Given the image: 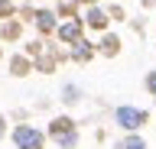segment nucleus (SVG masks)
<instances>
[{
    "mask_svg": "<svg viewBox=\"0 0 156 149\" xmlns=\"http://www.w3.org/2000/svg\"><path fill=\"white\" fill-rule=\"evenodd\" d=\"M49 133H52V139H58V146H65V149H72V146L78 143V136H75V123H72L68 117H58V120H52Z\"/></svg>",
    "mask_w": 156,
    "mask_h": 149,
    "instance_id": "obj_1",
    "label": "nucleus"
},
{
    "mask_svg": "<svg viewBox=\"0 0 156 149\" xmlns=\"http://www.w3.org/2000/svg\"><path fill=\"white\" fill-rule=\"evenodd\" d=\"M114 120H117V127H124V130H140L146 123V110H140V107H117Z\"/></svg>",
    "mask_w": 156,
    "mask_h": 149,
    "instance_id": "obj_2",
    "label": "nucleus"
},
{
    "mask_svg": "<svg viewBox=\"0 0 156 149\" xmlns=\"http://www.w3.org/2000/svg\"><path fill=\"white\" fill-rule=\"evenodd\" d=\"M13 143H16V149H42L46 136L33 127H16L13 130Z\"/></svg>",
    "mask_w": 156,
    "mask_h": 149,
    "instance_id": "obj_3",
    "label": "nucleus"
},
{
    "mask_svg": "<svg viewBox=\"0 0 156 149\" xmlns=\"http://www.w3.org/2000/svg\"><path fill=\"white\" fill-rule=\"evenodd\" d=\"M58 36H62V39H65V42H78V36H81V23H78V20L65 23V26L58 29Z\"/></svg>",
    "mask_w": 156,
    "mask_h": 149,
    "instance_id": "obj_4",
    "label": "nucleus"
},
{
    "mask_svg": "<svg viewBox=\"0 0 156 149\" xmlns=\"http://www.w3.org/2000/svg\"><path fill=\"white\" fill-rule=\"evenodd\" d=\"M36 26H39L42 32H52V29H55V16H52V13H46V10L36 13Z\"/></svg>",
    "mask_w": 156,
    "mask_h": 149,
    "instance_id": "obj_5",
    "label": "nucleus"
},
{
    "mask_svg": "<svg viewBox=\"0 0 156 149\" xmlns=\"http://www.w3.org/2000/svg\"><path fill=\"white\" fill-rule=\"evenodd\" d=\"M88 26H91V29H104V26H107L104 10H88Z\"/></svg>",
    "mask_w": 156,
    "mask_h": 149,
    "instance_id": "obj_6",
    "label": "nucleus"
},
{
    "mask_svg": "<svg viewBox=\"0 0 156 149\" xmlns=\"http://www.w3.org/2000/svg\"><path fill=\"white\" fill-rule=\"evenodd\" d=\"M117 46H120V39H117V36H104V42H101L104 55H117Z\"/></svg>",
    "mask_w": 156,
    "mask_h": 149,
    "instance_id": "obj_7",
    "label": "nucleus"
},
{
    "mask_svg": "<svg viewBox=\"0 0 156 149\" xmlns=\"http://www.w3.org/2000/svg\"><path fill=\"white\" fill-rule=\"evenodd\" d=\"M117 149H146V143L140 136H127V139H120V146Z\"/></svg>",
    "mask_w": 156,
    "mask_h": 149,
    "instance_id": "obj_8",
    "label": "nucleus"
},
{
    "mask_svg": "<svg viewBox=\"0 0 156 149\" xmlns=\"http://www.w3.org/2000/svg\"><path fill=\"white\" fill-rule=\"evenodd\" d=\"M26 68H29V65L23 59H13V75H26Z\"/></svg>",
    "mask_w": 156,
    "mask_h": 149,
    "instance_id": "obj_9",
    "label": "nucleus"
},
{
    "mask_svg": "<svg viewBox=\"0 0 156 149\" xmlns=\"http://www.w3.org/2000/svg\"><path fill=\"white\" fill-rule=\"evenodd\" d=\"M146 88H150V94L156 97V71H150V75H146Z\"/></svg>",
    "mask_w": 156,
    "mask_h": 149,
    "instance_id": "obj_10",
    "label": "nucleus"
},
{
    "mask_svg": "<svg viewBox=\"0 0 156 149\" xmlns=\"http://www.w3.org/2000/svg\"><path fill=\"white\" fill-rule=\"evenodd\" d=\"M143 3H146V7H156V0H143Z\"/></svg>",
    "mask_w": 156,
    "mask_h": 149,
    "instance_id": "obj_11",
    "label": "nucleus"
},
{
    "mask_svg": "<svg viewBox=\"0 0 156 149\" xmlns=\"http://www.w3.org/2000/svg\"><path fill=\"white\" fill-rule=\"evenodd\" d=\"M3 130H7V127H3V117H0V136H3Z\"/></svg>",
    "mask_w": 156,
    "mask_h": 149,
    "instance_id": "obj_12",
    "label": "nucleus"
}]
</instances>
